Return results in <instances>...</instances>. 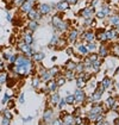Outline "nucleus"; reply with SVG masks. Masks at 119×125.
I'll return each instance as SVG.
<instances>
[{"mask_svg": "<svg viewBox=\"0 0 119 125\" xmlns=\"http://www.w3.org/2000/svg\"><path fill=\"white\" fill-rule=\"evenodd\" d=\"M109 24L112 28H116L119 25V14H111L109 16Z\"/></svg>", "mask_w": 119, "mask_h": 125, "instance_id": "nucleus-21", "label": "nucleus"}, {"mask_svg": "<svg viewBox=\"0 0 119 125\" xmlns=\"http://www.w3.org/2000/svg\"><path fill=\"white\" fill-rule=\"evenodd\" d=\"M101 11L105 13V16H106V17H109V16H111V14L113 13V12H112V10H111V7H109V5H107V4H104V5H102Z\"/></svg>", "mask_w": 119, "mask_h": 125, "instance_id": "nucleus-36", "label": "nucleus"}, {"mask_svg": "<svg viewBox=\"0 0 119 125\" xmlns=\"http://www.w3.org/2000/svg\"><path fill=\"white\" fill-rule=\"evenodd\" d=\"M75 67H76V62L75 61H67L66 62V64H64V68H66V70H75Z\"/></svg>", "mask_w": 119, "mask_h": 125, "instance_id": "nucleus-31", "label": "nucleus"}, {"mask_svg": "<svg viewBox=\"0 0 119 125\" xmlns=\"http://www.w3.org/2000/svg\"><path fill=\"white\" fill-rule=\"evenodd\" d=\"M68 29H69V21H67V20H61V23L56 26V30H59L61 32L67 31Z\"/></svg>", "mask_w": 119, "mask_h": 125, "instance_id": "nucleus-25", "label": "nucleus"}, {"mask_svg": "<svg viewBox=\"0 0 119 125\" xmlns=\"http://www.w3.org/2000/svg\"><path fill=\"white\" fill-rule=\"evenodd\" d=\"M17 48H18V50H20V51H21L24 55H26L28 57H31V56H32V54L35 52V51L31 49V45L26 44V43H25L23 39L18 42V44H17Z\"/></svg>", "mask_w": 119, "mask_h": 125, "instance_id": "nucleus-1", "label": "nucleus"}, {"mask_svg": "<svg viewBox=\"0 0 119 125\" xmlns=\"http://www.w3.org/2000/svg\"><path fill=\"white\" fill-rule=\"evenodd\" d=\"M62 122H63V124H75V117L74 115H69V113H66V115H63V118H62Z\"/></svg>", "mask_w": 119, "mask_h": 125, "instance_id": "nucleus-20", "label": "nucleus"}, {"mask_svg": "<svg viewBox=\"0 0 119 125\" xmlns=\"http://www.w3.org/2000/svg\"><path fill=\"white\" fill-rule=\"evenodd\" d=\"M57 83H56V80L55 79H51L49 81H47V87L44 88V92L45 93H51V92H55V91H57Z\"/></svg>", "mask_w": 119, "mask_h": 125, "instance_id": "nucleus-6", "label": "nucleus"}, {"mask_svg": "<svg viewBox=\"0 0 119 125\" xmlns=\"http://www.w3.org/2000/svg\"><path fill=\"white\" fill-rule=\"evenodd\" d=\"M66 43H67V41H66V39H61V38H59V41H57V43H56V45H55V49L64 48Z\"/></svg>", "mask_w": 119, "mask_h": 125, "instance_id": "nucleus-42", "label": "nucleus"}, {"mask_svg": "<svg viewBox=\"0 0 119 125\" xmlns=\"http://www.w3.org/2000/svg\"><path fill=\"white\" fill-rule=\"evenodd\" d=\"M19 103H21V104L24 103V94H20L19 95Z\"/></svg>", "mask_w": 119, "mask_h": 125, "instance_id": "nucleus-57", "label": "nucleus"}, {"mask_svg": "<svg viewBox=\"0 0 119 125\" xmlns=\"http://www.w3.org/2000/svg\"><path fill=\"white\" fill-rule=\"evenodd\" d=\"M75 80H76V86H78V88H83V87H86V85H87V80H85L82 76H78L75 77Z\"/></svg>", "mask_w": 119, "mask_h": 125, "instance_id": "nucleus-28", "label": "nucleus"}, {"mask_svg": "<svg viewBox=\"0 0 119 125\" xmlns=\"http://www.w3.org/2000/svg\"><path fill=\"white\" fill-rule=\"evenodd\" d=\"M87 57L90 60V62H93V61H95L97 58H99V55H98V52H88V55H87Z\"/></svg>", "mask_w": 119, "mask_h": 125, "instance_id": "nucleus-43", "label": "nucleus"}, {"mask_svg": "<svg viewBox=\"0 0 119 125\" xmlns=\"http://www.w3.org/2000/svg\"><path fill=\"white\" fill-rule=\"evenodd\" d=\"M94 105L90 107V110H89V113H94V115H100V113H104L105 112V108H104V106L99 104V103H93Z\"/></svg>", "mask_w": 119, "mask_h": 125, "instance_id": "nucleus-11", "label": "nucleus"}, {"mask_svg": "<svg viewBox=\"0 0 119 125\" xmlns=\"http://www.w3.org/2000/svg\"><path fill=\"white\" fill-rule=\"evenodd\" d=\"M24 1H25V0H14V5H16L17 7H20V6L24 4Z\"/></svg>", "mask_w": 119, "mask_h": 125, "instance_id": "nucleus-51", "label": "nucleus"}, {"mask_svg": "<svg viewBox=\"0 0 119 125\" xmlns=\"http://www.w3.org/2000/svg\"><path fill=\"white\" fill-rule=\"evenodd\" d=\"M64 77L67 79V81H71L76 77V74H75V70H66L64 73Z\"/></svg>", "mask_w": 119, "mask_h": 125, "instance_id": "nucleus-30", "label": "nucleus"}, {"mask_svg": "<svg viewBox=\"0 0 119 125\" xmlns=\"http://www.w3.org/2000/svg\"><path fill=\"white\" fill-rule=\"evenodd\" d=\"M74 98H75V103H78V104H83V103L86 101V99H87L86 93H85V91H83L82 88H78V89L75 91Z\"/></svg>", "mask_w": 119, "mask_h": 125, "instance_id": "nucleus-4", "label": "nucleus"}, {"mask_svg": "<svg viewBox=\"0 0 119 125\" xmlns=\"http://www.w3.org/2000/svg\"><path fill=\"white\" fill-rule=\"evenodd\" d=\"M61 20H62V13H56V14H54V16L51 17V24H52V26H54L55 29H56V26L61 23Z\"/></svg>", "mask_w": 119, "mask_h": 125, "instance_id": "nucleus-24", "label": "nucleus"}, {"mask_svg": "<svg viewBox=\"0 0 119 125\" xmlns=\"http://www.w3.org/2000/svg\"><path fill=\"white\" fill-rule=\"evenodd\" d=\"M111 51H112V54H113L114 56H118L119 57V43L113 44V47H112V49H111Z\"/></svg>", "mask_w": 119, "mask_h": 125, "instance_id": "nucleus-41", "label": "nucleus"}, {"mask_svg": "<svg viewBox=\"0 0 119 125\" xmlns=\"http://www.w3.org/2000/svg\"><path fill=\"white\" fill-rule=\"evenodd\" d=\"M0 93H1V86H0Z\"/></svg>", "mask_w": 119, "mask_h": 125, "instance_id": "nucleus-60", "label": "nucleus"}, {"mask_svg": "<svg viewBox=\"0 0 119 125\" xmlns=\"http://www.w3.org/2000/svg\"><path fill=\"white\" fill-rule=\"evenodd\" d=\"M60 99H61V96H60V94L55 91V92H51V94H50L49 96V101L50 104L52 106H56L57 105V103L60 101Z\"/></svg>", "mask_w": 119, "mask_h": 125, "instance_id": "nucleus-16", "label": "nucleus"}, {"mask_svg": "<svg viewBox=\"0 0 119 125\" xmlns=\"http://www.w3.org/2000/svg\"><path fill=\"white\" fill-rule=\"evenodd\" d=\"M76 48H78V55L79 56H87L88 55V50L83 43H81V42L76 43Z\"/></svg>", "mask_w": 119, "mask_h": 125, "instance_id": "nucleus-14", "label": "nucleus"}, {"mask_svg": "<svg viewBox=\"0 0 119 125\" xmlns=\"http://www.w3.org/2000/svg\"><path fill=\"white\" fill-rule=\"evenodd\" d=\"M101 63H102V61L99 58H97L95 61H93L92 62V68H93V70H94V73H98L100 70V67H101Z\"/></svg>", "mask_w": 119, "mask_h": 125, "instance_id": "nucleus-29", "label": "nucleus"}, {"mask_svg": "<svg viewBox=\"0 0 119 125\" xmlns=\"http://www.w3.org/2000/svg\"><path fill=\"white\" fill-rule=\"evenodd\" d=\"M33 7V2H31V1H24V4L20 6V11L23 12V13H28L31 9Z\"/></svg>", "mask_w": 119, "mask_h": 125, "instance_id": "nucleus-23", "label": "nucleus"}, {"mask_svg": "<svg viewBox=\"0 0 119 125\" xmlns=\"http://www.w3.org/2000/svg\"><path fill=\"white\" fill-rule=\"evenodd\" d=\"M52 118H54V111L51 107H47L44 113H43V123L45 124H52Z\"/></svg>", "mask_w": 119, "mask_h": 125, "instance_id": "nucleus-5", "label": "nucleus"}, {"mask_svg": "<svg viewBox=\"0 0 119 125\" xmlns=\"http://www.w3.org/2000/svg\"><path fill=\"white\" fill-rule=\"evenodd\" d=\"M64 105H67V104H66V100L61 98V99H60V101L57 103V106H59V108H60V110H63Z\"/></svg>", "mask_w": 119, "mask_h": 125, "instance_id": "nucleus-48", "label": "nucleus"}, {"mask_svg": "<svg viewBox=\"0 0 119 125\" xmlns=\"http://www.w3.org/2000/svg\"><path fill=\"white\" fill-rule=\"evenodd\" d=\"M118 38H119V37H118Z\"/></svg>", "mask_w": 119, "mask_h": 125, "instance_id": "nucleus-61", "label": "nucleus"}, {"mask_svg": "<svg viewBox=\"0 0 119 125\" xmlns=\"http://www.w3.org/2000/svg\"><path fill=\"white\" fill-rule=\"evenodd\" d=\"M93 24H94V19H93V18H86V19H85V23H83V26L88 28V26L93 25Z\"/></svg>", "mask_w": 119, "mask_h": 125, "instance_id": "nucleus-45", "label": "nucleus"}, {"mask_svg": "<svg viewBox=\"0 0 119 125\" xmlns=\"http://www.w3.org/2000/svg\"><path fill=\"white\" fill-rule=\"evenodd\" d=\"M55 80H56V83H57V86L61 87V86H63L66 82H67V79L64 77V75L62 76V75H57L56 77H54Z\"/></svg>", "mask_w": 119, "mask_h": 125, "instance_id": "nucleus-33", "label": "nucleus"}, {"mask_svg": "<svg viewBox=\"0 0 119 125\" xmlns=\"http://www.w3.org/2000/svg\"><path fill=\"white\" fill-rule=\"evenodd\" d=\"M37 10L40 11V13L42 14V16H47V14H50V13H51L52 6L49 5V4H40Z\"/></svg>", "mask_w": 119, "mask_h": 125, "instance_id": "nucleus-8", "label": "nucleus"}, {"mask_svg": "<svg viewBox=\"0 0 119 125\" xmlns=\"http://www.w3.org/2000/svg\"><path fill=\"white\" fill-rule=\"evenodd\" d=\"M79 14L83 19H86V18H93V16L95 14V9L92 7V6H87V7L82 9L81 11H79Z\"/></svg>", "mask_w": 119, "mask_h": 125, "instance_id": "nucleus-3", "label": "nucleus"}, {"mask_svg": "<svg viewBox=\"0 0 119 125\" xmlns=\"http://www.w3.org/2000/svg\"><path fill=\"white\" fill-rule=\"evenodd\" d=\"M7 103H9V108H12V106H14V103H13V100H12V99H10Z\"/></svg>", "mask_w": 119, "mask_h": 125, "instance_id": "nucleus-55", "label": "nucleus"}, {"mask_svg": "<svg viewBox=\"0 0 119 125\" xmlns=\"http://www.w3.org/2000/svg\"><path fill=\"white\" fill-rule=\"evenodd\" d=\"M67 54L68 55H73V48H67Z\"/></svg>", "mask_w": 119, "mask_h": 125, "instance_id": "nucleus-56", "label": "nucleus"}, {"mask_svg": "<svg viewBox=\"0 0 119 125\" xmlns=\"http://www.w3.org/2000/svg\"><path fill=\"white\" fill-rule=\"evenodd\" d=\"M70 7V4L67 1V0H64V1H60L59 4L56 5V9L59 12H64V11H67L68 9Z\"/></svg>", "mask_w": 119, "mask_h": 125, "instance_id": "nucleus-17", "label": "nucleus"}, {"mask_svg": "<svg viewBox=\"0 0 119 125\" xmlns=\"http://www.w3.org/2000/svg\"><path fill=\"white\" fill-rule=\"evenodd\" d=\"M81 39H83L85 42H93L95 41V31L93 30H87L82 33L81 36Z\"/></svg>", "mask_w": 119, "mask_h": 125, "instance_id": "nucleus-7", "label": "nucleus"}, {"mask_svg": "<svg viewBox=\"0 0 119 125\" xmlns=\"http://www.w3.org/2000/svg\"><path fill=\"white\" fill-rule=\"evenodd\" d=\"M38 26H40V24H38V20H29V23H28V29L30 31H36V30L38 29Z\"/></svg>", "mask_w": 119, "mask_h": 125, "instance_id": "nucleus-26", "label": "nucleus"}, {"mask_svg": "<svg viewBox=\"0 0 119 125\" xmlns=\"http://www.w3.org/2000/svg\"><path fill=\"white\" fill-rule=\"evenodd\" d=\"M26 1H31V2H35V0H26Z\"/></svg>", "mask_w": 119, "mask_h": 125, "instance_id": "nucleus-59", "label": "nucleus"}, {"mask_svg": "<svg viewBox=\"0 0 119 125\" xmlns=\"http://www.w3.org/2000/svg\"><path fill=\"white\" fill-rule=\"evenodd\" d=\"M48 72H49V74L51 75V77H56L57 75H60V67L55 66V67L48 69Z\"/></svg>", "mask_w": 119, "mask_h": 125, "instance_id": "nucleus-34", "label": "nucleus"}, {"mask_svg": "<svg viewBox=\"0 0 119 125\" xmlns=\"http://www.w3.org/2000/svg\"><path fill=\"white\" fill-rule=\"evenodd\" d=\"M101 98H102V94L99 93V92H97V91H94L93 94L88 98V101H90V103H100Z\"/></svg>", "mask_w": 119, "mask_h": 125, "instance_id": "nucleus-22", "label": "nucleus"}, {"mask_svg": "<svg viewBox=\"0 0 119 125\" xmlns=\"http://www.w3.org/2000/svg\"><path fill=\"white\" fill-rule=\"evenodd\" d=\"M114 29H116V31H117V32H118V35H119V25H117V26H116V28H114Z\"/></svg>", "mask_w": 119, "mask_h": 125, "instance_id": "nucleus-58", "label": "nucleus"}, {"mask_svg": "<svg viewBox=\"0 0 119 125\" xmlns=\"http://www.w3.org/2000/svg\"><path fill=\"white\" fill-rule=\"evenodd\" d=\"M102 86H104V88L105 89H109V88H111V86H112V83H113V80L111 79V77H104L102 79V81L100 82Z\"/></svg>", "mask_w": 119, "mask_h": 125, "instance_id": "nucleus-27", "label": "nucleus"}, {"mask_svg": "<svg viewBox=\"0 0 119 125\" xmlns=\"http://www.w3.org/2000/svg\"><path fill=\"white\" fill-rule=\"evenodd\" d=\"M86 70V68H85V64H83V62H79V63H76V67H75V73H82V72H85Z\"/></svg>", "mask_w": 119, "mask_h": 125, "instance_id": "nucleus-38", "label": "nucleus"}, {"mask_svg": "<svg viewBox=\"0 0 119 125\" xmlns=\"http://www.w3.org/2000/svg\"><path fill=\"white\" fill-rule=\"evenodd\" d=\"M98 55H99L100 58H106L109 55V49L106 47V44H105V43H101V45L99 47Z\"/></svg>", "mask_w": 119, "mask_h": 125, "instance_id": "nucleus-12", "label": "nucleus"}, {"mask_svg": "<svg viewBox=\"0 0 119 125\" xmlns=\"http://www.w3.org/2000/svg\"><path fill=\"white\" fill-rule=\"evenodd\" d=\"M2 115H4V117H6V118H9L10 120L13 119V115L10 112V110H9V108H7V110H5V111L2 112Z\"/></svg>", "mask_w": 119, "mask_h": 125, "instance_id": "nucleus-46", "label": "nucleus"}, {"mask_svg": "<svg viewBox=\"0 0 119 125\" xmlns=\"http://www.w3.org/2000/svg\"><path fill=\"white\" fill-rule=\"evenodd\" d=\"M16 58H17V55H14V54H11L10 57L7 58V61H9L10 63H12V64H13V63H14V61H16Z\"/></svg>", "mask_w": 119, "mask_h": 125, "instance_id": "nucleus-50", "label": "nucleus"}, {"mask_svg": "<svg viewBox=\"0 0 119 125\" xmlns=\"http://www.w3.org/2000/svg\"><path fill=\"white\" fill-rule=\"evenodd\" d=\"M23 41L26 43V44H29V45H31V44H33V36H32V31H30L29 29L26 30L24 33H23Z\"/></svg>", "mask_w": 119, "mask_h": 125, "instance_id": "nucleus-13", "label": "nucleus"}, {"mask_svg": "<svg viewBox=\"0 0 119 125\" xmlns=\"http://www.w3.org/2000/svg\"><path fill=\"white\" fill-rule=\"evenodd\" d=\"M1 124H2V125H9V124H11V120L9 119V118H6V117H4V115H2Z\"/></svg>", "mask_w": 119, "mask_h": 125, "instance_id": "nucleus-49", "label": "nucleus"}, {"mask_svg": "<svg viewBox=\"0 0 119 125\" xmlns=\"http://www.w3.org/2000/svg\"><path fill=\"white\" fill-rule=\"evenodd\" d=\"M59 36H54L52 38H51V41H50L49 43V48H55V45H56V43H57V41H59Z\"/></svg>", "mask_w": 119, "mask_h": 125, "instance_id": "nucleus-44", "label": "nucleus"}, {"mask_svg": "<svg viewBox=\"0 0 119 125\" xmlns=\"http://www.w3.org/2000/svg\"><path fill=\"white\" fill-rule=\"evenodd\" d=\"M86 48H87V50H88V52H93V51H95V50H97L98 45H97V43L93 41V42H87Z\"/></svg>", "mask_w": 119, "mask_h": 125, "instance_id": "nucleus-32", "label": "nucleus"}, {"mask_svg": "<svg viewBox=\"0 0 119 125\" xmlns=\"http://www.w3.org/2000/svg\"><path fill=\"white\" fill-rule=\"evenodd\" d=\"M64 100H66V104L67 105H74L75 104V98H74V94H69V95H67L64 98Z\"/></svg>", "mask_w": 119, "mask_h": 125, "instance_id": "nucleus-37", "label": "nucleus"}, {"mask_svg": "<svg viewBox=\"0 0 119 125\" xmlns=\"http://www.w3.org/2000/svg\"><path fill=\"white\" fill-rule=\"evenodd\" d=\"M14 64H16V66H26V67H31L32 61H31V58L28 57L26 55L20 54V55H17V58H16V61H14Z\"/></svg>", "mask_w": 119, "mask_h": 125, "instance_id": "nucleus-2", "label": "nucleus"}, {"mask_svg": "<svg viewBox=\"0 0 119 125\" xmlns=\"http://www.w3.org/2000/svg\"><path fill=\"white\" fill-rule=\"evenodd\" d=\"M5 69V63H4V60H0V72H2Z\"/></svg>", "mask_w": 119, "mask_h": 125, "instance_id": "nucleus-53", "label": "nucleus"}, {"mask_svg": "<svg viewBox=\"0 0 119 125\" xmlns=\"http://www.w3.org/2000/svg\"><path fill=\"white\" fill-rule=\"evenodd\" d=\"M95 39H98L101 43H106L109 39H107V36H106V30L102 29H98L95 31Z\"/></svg>", "mask_w": 119, "mask_h": 125, "instance_id": "nucleus-10", "label": "nucleus"}, {"mask_svg": "<svg viewBox=\"0 0 119 125\" xmlns=\"http://www.w3.org/2000/svg\"><path fill=\"white\" fill-rule=\"evenodd\" d=\"M78 37H79V31L78 30H70L69 33H68V42L69 43H74L78 41Z\"/></svg>", "mask_w": 119, "mask_h": 125, "instance_id": "nucleus-19", "label": "nucleus"}, {"mask_svg": "<svg viewBox=\"0 0 119 125\" xmlns=\"http://www.w3.org/2000/svg\"><path fill=\"white\" fill-rule=\"evenodd\" d=\"M95 16H97V18L98 19H104V18H106V16H105V13L102 12V11H97L95 12Z\"/></svg>", "mask_w": 119, "mask_h": 125, "instance_id": "nucleus-47", "label": "nucleus"}, {"mask_svg": "<svg viewBox=\"0 0 119 125\" xmlns=\"http://www.w3.org/2000/svg\"><path fill=\"white\" fill-rule=\"evenodd\" d=\"M44 57H45V54H44L43 51H35V52L32 54V56H31L33 62H42Z\"/></svg>", "mask_w": 119, "mask_h": 125, "instance_id": "nucleus-18", "label": "nucleus"}, {"mask_svg": "<svg viewBox=\"0 0 119 125\" xmlns=\"http://www.w3.org/2000/svg\"><path fill=\"white\" fill-rule=\"evenodd\" d=\"M26 14H28L29 20H40L42 18V14L40 13V11L37 10V9H35V7H32Z\"/></svg>", "mask_w": 119, "mask_h": 125, "instance_id": "nucleus-9", "label": "nucleus"}, {"mask_svg": "<svg viewBox=\"0 0 119 125\" xmlns=\"http://www.w3.org/2000/svg\"><path fill=\"white\" fill-rule=\"evenodd\" d=\"M68 2H69L70 5H76L78 2H79V0H67Z\"/></svg>", "mask_w": 119, "mask_h": 125, "instance_id": "nucleus-54", "label": "nucleus"}, {"mask_svg": "<svg viewBox=\"0 0 119 125\" xmlns=\"http://www.w3.org/2000/svg\"><path fill=\"white\" fill-rule=\"evenodd\" d=\"M106 36H107V39H109V41H116V39H118V37H119L118 32L116 31L114 28H112V29H109V30H106Z\"/></svg>", "mask_w": 119, "mask_h": 125, "instance_id": "nucleus-15", "label": "nucleus"}, {"mask_svg": "<svg viewBox=\"0 0 119 125\" xmlns=\"http://www.w3.org/2000/svg\"><path fill=\"white\" fill-rule=\"evenodd\" d=\"M52 124H63L62 119L59 118V119H52Z\"/></svg>", "mask_w": 119, "mask_h": 125, "instance_id": "nucleus-52", "label": "nucleus"}, {"mask_svg": "<svg viewBox=\"0 0 119 125\" xmlns=\"http://www.w3.org/2000/svg\"><path fill=\"white\" fill-rule=\"evenodd\" d=\"M40 81H42V79H40V76H36V77H33V79H32L31 85H32V87H33V88H37V87L40 86Z\"/></svg>", "mask_w": 119, "mask_h": 125, "instance_id": "nucleus-40", "label": "nucleus"}, {"mask_svg": "<svg viewBox=\"0 0 119 125\" xmlns=\"http://www.w3.org/2000/svg\"><path fill=\"white\" fill-rule=\"evenodd\" d=\"M114 101H116V98H114V96H109V98L106 99V101H105V105L107 106L109 108H111L112 105L114 104Z\"/></svg>", "mask_w": 119, "mask_h": 125, "instance_id": "nucleus-39", "label": "nucleus"}, {"mask_svg": "<svg viewBox=\"0 0 119 125\" xmlns=\"http://www.w3.org/2000/svg\"><path fill=\"white\" fill-rule=\"evenodd\" d=\"M7 80H9V75H7V73H6L5 70L0 72V86H1V85H4L5 82H7Z\"/></svg>", "mask_w": 119, "mask_h": 125, "instance_id": "nucleus-35", "label": "nucleus"}]
</instances>
